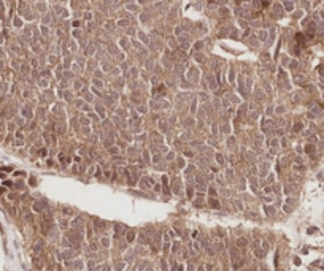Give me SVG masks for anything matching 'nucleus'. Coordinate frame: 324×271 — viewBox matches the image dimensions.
Returning <instances> with one entry per match:
<instances>
[{
	"instance_id": "3",
	"label": "nucleus",
	"mask_w": 324,
	"mask_h": 271,
	"mask_svg": "<svg viewBox=\"0 0 324 271\" xmlns=\"http://www.w3.org/2000/svg\"><path fill=\"white\" fill-rule=\"evenodd\" d=\"M211 206H213V208H219V205H218V201H213V200H211Z\"/></svg>"
},
{
	"instance_id": "1",
	"label": "nucleus",
	"mask_w": 324,
	"mask_h": 271,
	"mask_svg": "<svg viewBox=\"0 0 324 271\" xmlns=\"http://www.w3.org/2000/svg\"><path fill=\"white\" fill-rule=\"evenodd\" d=\"M3 13H5V8H3V2L0 0V18H3Z\"/></svg>"
},
{
	"instance_id": "2",
	"label": "nucleus",
	"mask_w": 324,
	"mask_h": 271,
	"mask_svg": "<svg viewBox=\"0 0 324 271\" xmlns=\"http://www.w3.org/2000/svg\"><path fill=\"white\" fill-rule=\"evenodd\" d=\"M3 128H5V124H3V121H2V119H0V132H2V130H3Z\"/></svg>"
}]
</instances>
